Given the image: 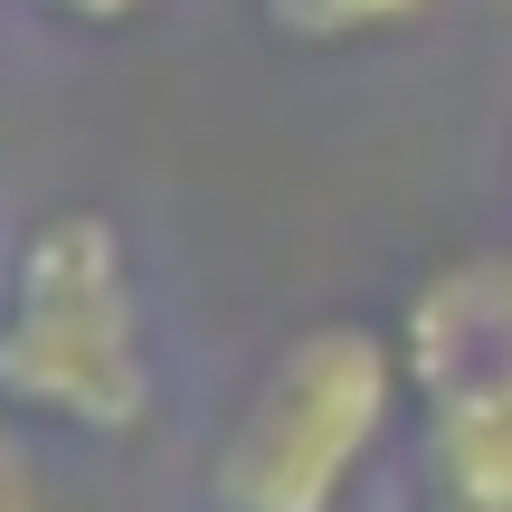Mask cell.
Listing matches in <instances>:
<instances>
[{
  "mask_svg": "<svg viewBox=\"0 0 512 512\" xmlns=\"http://www.w3.org/2000/svg\"><path fill=\"white\" fill-rule=\"evenodd\" d=\"M437 0H256L275 48H304V57H342V48H370V38H399Z\"/></svg>",
  "mask_w": 512,
  "mask_h": 512,
  "instance_id": "5b68a950",
  "label": "cell"
},
{
  "mask_svg": "<svg viewBox=\"0 0 512 512\" xmlns=\"http://www.w3.org/2000/svg\"><path fill=\"white\" fill-rule=\"evenodd\" d=\"M0 512H29V465L10 456V437H0Z\"/></svg>",
  "mask_w": 512,
  "mask_h": 512,
  "instance_id": "52a82bcc",
  "label": "cell"
},
{
  "mask_svg": "<svg viewBox=\"0 0 512 512\" xmlns=\"http://www.w3.org/2000/svg\"><path fill=\"white\" fill-rule=\"evenodd\" d=\"M29 10H48L57 29H95V38H114V29H143L152 0H29Z\"/></svg>",
  "mask_w": 512,
  "mask_h": 512,
  "instance_id": "8992f818",
  "label": "cell"
},
{
  "mask_svg": "<svg viewBox=\"0 0 512 512\" xmlns=\"http://www.w3.org/2000/svg\"><path fill=\"white\" fill-rule=\"evenodd\" d=\"M399 370L418 418L512 408V247H465L399 304Z\"/></svg>",
  "mask_w": 512,
  "mask_h": 512,
  "instance_id": "3957f363",
  "label": "cell"
},
{
  "mask_svg": "<svg viewBox=\"0 0 512 512\" xmlns=\"http://www.w3.org/2000/svg\"><path fill=\"white\" fill-rule=\"evenodd\" d=\"M162 408L152 294L114 209L57 200L0 247V418L124 446Z\"/></svg>",
  "mask_w": 512,
  "mask_h": 512,
  "instance_id": "6da1fadb",
  "label": "cell"
},
{
  "mask_svg": "<svg viewBox=\"0 0 512 512\" xmlns=\"http://www.w3.org/2000/svg\"><path fill=\"white\" fill-rule=\"evenodd\" d=\"M399 408H408L399 332L361 323V313H323L266 351L238 418L209 446L200 494L209 512H342L351 484L380 465Z\"/></svg>",
  "mask_w": 512,
  "mask_h": 512,
  "instance_id": "7a4b0ae2",
  "label": "cell"
},
{
  "mask_svg": "<svg viewBox=\"0 0 512 512\" xmlns=\"http://www.w3.org/2000/svg\"><path fill=\"white\" fill-rule=\"evenodd\" d=\"M418 512H512V408L418 418Z\"/></svg>",
  "mask_w": 512,
  "mask_h": 512,
  "instance_id": "277c9868",
  "label": "cell"
}]
</instances>
